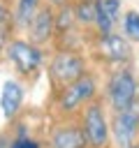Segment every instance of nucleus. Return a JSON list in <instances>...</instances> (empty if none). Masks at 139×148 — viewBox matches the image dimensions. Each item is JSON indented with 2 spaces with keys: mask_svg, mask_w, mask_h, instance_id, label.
I'll return each instance as SVG.
<instances>
[{
  "mask_svg": "<svg viewBox=\"0 0 139 148\" xmlns=\"http://www.w3.org/2000/svg\"><path fill=\"white\" fill-rule=\"evenodd\" d=\"M93 95H95V81L90 74H83L76 81H72L70 86L60 88V109L74 111L81 104H86L88 99H93Z\"/></svg>",
  "mask_w": 139,
  "mask_h": 148,
  "instance_id": "nucleus-5",
  "label": "nucleus"
},
{
  "mask_svg": "<svg viewBox=\"0 0 139 148\" xmlns=\"http://www.w3.org/2000/svg\"><path fill=\"white\" fill-rule=\"evenodd\" d=\"M23 104V86L14 79H7L2 83V92H0V109H2V116L9 120L19 113Z\"/></svg>",
  "mask_w": 139,
  "mask_h": 148,
  "instance_id": "nucleus-8",
  "label": "nucleus"
},
{
  "mask_svg": "<svg viewBox=\"0 0 139 148\" xmlns=\"http://www.w3.org/2000/svg\"><path fill=\"white\" fill-rule=\"evenodd\" d=\"M130 148H139V146H130Z\"/></svg>",
  "mask_w": 139,
  "mask_h": 148,
  "instance_id": "nucleus-18",
  "label": "nucleus"
},
{
  "mask_svg": "<svg viewBox=\"0 0 139 148\" xmlns=\"http://www.w3.org/2000/svg\"><path fill=\"white\" fill-rule=\"evenodd\" d=\"M53 30H56V16H53V12H51L49 7H39V12L35 14V18H32L30 25H28L30 42L37 44V46L44 44V42L51 39Z\"/></svg>",
  "mask_w": 139,
  "mask_h": 148,
  "instance_id": "nucleus-7",
  "label": "nucleus"
},
{
  "mask_svg": "<svg viewBox=\"0 0 139 148\" xmlns=\"http://www.w3.org/2000/svg\"><path fill=\"white\" fill-rule=\"evenodd\" d=\"M83 136L90 148H104L109 141V125L100 102H90L83 109Z\"/></svg>",
  "mask_w": 139,
  "mask_h": 148,
  "instance_id": "nucleus-3",
  "label": "nucleus"
},
{
  "mask_svg": "<svg viewBox=\"0 0 139 148\" xmlns=\"http://www.w3.org/2000/svg\"><path fill=\"white\" fill-rule=\"evenodd\" d=\"M7 21H12V12L7 0H0V23H7Z\"/></svg>",
  "mask_w": 139,
  "mask_h": 148,
  "instance_id": "nucleus-16",
  "label": "nucleus"
},
{
  "mask_svg": "<svg viewBox=\"0 0 139 148\" xmlns=\"http://www.w3.org/2000/svg\"><path fill=\"white\" fill-rule=\"evenodd\" d=\"M12 30H14V25H12V21H7V23H0V56L5 53V49H7V44H9V37H12Z\"/></svg>",
  "mask_w": 139,
  "mask_h": 148,
  "instance_id": "nucleus-15",
  "label": "nucleus"
},
{
  "mask_svg": "<svg viewBox=\"0 0 139 148\" xmlns=\"http://www.w3.org/2000/svg\"><path fill=\"white\" fill-rule=\"evenodd\" d=\"M2 56L23 76L35 74L42 67V62H44V51L37 44H32L30 39H19V37L16 39H9V44H7V49H5Z\"/></svg>",
  "mask_w": 139,
  "mask_h": 148,
  "instance_id": "nucleus-1",
  "label": "nucleus"
},
{
  "mask_svg": "<svg viewBox=\"0 0 139 148\" xmlns=\"http://www.w3.org/2000/svg\"><path fill=\"white\" fill-rule=\"evenodd\" d=\"M109 99L116 111H125L132 102H137V81L130 72H116L109 81Z\"/></svg>",
  "mask_w": 139,
  "mask_h": 148,
  "instance_id": "nucleus-4",
  "label": "nucleus"
},
{
  "mask_svg": "<svg viewBox=\"0 0 139 148\" xmlns=\"http://www.w3.org/2000/svg\"><path fill=\"white\" fill-rule=\"evenodd\" d=\"M39 12V0H14V9H12V25L28 30L30 21L35 18V14Z\"/></svg>",
  "mask_w": 139,
  "mask_h": 148,
  "instance_id": "nucleus-11",
  "label": "nucleus"
},
{
  "mask_svg": "<svg viewBox=\"0 0 139 148\" xmlns=\"http://www.w3.org/2000/svg\"><path fill=\"white\" fill-rule=\"evenodd\" d=\"M51 2H53V5H60V7H65V5H67V0H51Z\"/></svg>",
  "mask_w": 139,
  "mask_h": 148,
  "instance_id": "nucleus-17",
  "label": "nucleus"
},
{
  "mask_svg": "<svg viewBox=\"0 0 139 148\" xmlns=\"http://www.w3.org/2000/svg\"><path fill=\"white\" fill-rule=\"evenodd\" d=\"M83 146H86V136L83 130L76 125L56 127L51 134V148H83Z\"/></svg>",
  "mask_w": 139,
  "mask_h": 148,
  "instance_id": "nucleus-9",
  "label": "nucleus"
},
{
  "mask_svg": "<svg viewBox=\"0 0 139 148\" xmlns=\"http://www.w3.org/2000/svg\"><path fill=\"white\" fill-rule=\"evenodd\" d=\"M123 28H125V35L130 39L139 42V12H127L123 18Z\"/></svg>",
  "mask_w": 139,
  "mask_h": 148,
  "instance_id": "nucleus-13",
  "label": "nucleus"
},
{
  "mask_svg": "<svg viewBox=\"0 0 139 148\" xmlns=\"http://www.w3.org/2000/svg\"><path fill=\"white\" fill-rule=\"evenodd\" d=\"M100 2H102L104 12L109 14V18L116 23V21H118V16H120V0H100Z\"/></svg>",
  "mask_w": 139,
  "mask_h": 148,
  "instance_id": "nucleus-14",
  "label": "nucleus"
},
{
  "mask_svg": "<svg viewBox=\"0 0 139 148\" xmlns=\"http://www.w3.org/2000/svg\"><path fill=\"white\" fill-rule=\"evenodd\" d=\"M111 130H114V136H116L118 146L130 148L134 136H137V130H139V102H132L125 111H116Z\"/></svg>",
  "mask_w": 139,
  "mask_h": 148,
  "instance_id": "nucleus-6",
  "label": "nucleus"
},
{
  "mask_svg": "<svg viewBox=\"0 0 139 148\" xmlns=\"http://www.w3.org/2000/svg\"><path fill=\"white\" fill-rule=\"evenodd\" d=\"M74 16H76V23H95V0H81L76 7H74Z\"/></svg>",
  "mask_w": 139,
  "mask_h": 148,
  "instance_id": "nucleus-12",
  "label": "nucleus"
},
{
  "mask_svg": "<svg viewBox=\"0 0 139 148\" xmlns=\"http://www.w3.org/2000/svg\"><path fill=\"white\" fill-rule=\"evenodd\" d=\"M100 51H102L109 60H116V62L130 58V44L125 42V37L114 35V32L102 35V39H100Z\"/></svg>",
  "mask_w": 139,
  "mask_h": 148,
  "instance_id": "nucleus-10",
  "label": "nucleus"
},
{
  "mask_svg": "<svg viewBox=\"0 0 139 148\" xmlns=\"http://www.w3.org/2000/svg\"><path fill=\"white\" fill-rule=\"evenodd\" d=\"M83 74H86V65H83V60L76 53H72V51H58L51 58L49 76H51L53 86L65 88L72 81H76L79 76H83Z\"/></svg>",
  "mask_w": 139,
  "mask_h": 148,
  "instance_id": "nucleus-2",
  "label": "nucleus"
}]
</instances>
